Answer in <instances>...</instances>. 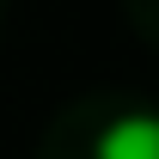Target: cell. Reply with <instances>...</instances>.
Returning a JSON list of instances; mask_svg holds the SVG:
<instances>
[{
  "mask_svg": "<svg viewBox=\"0 0 159 159\" xmlns=\"http://www.w3.org/2000/svg\"><path fill=\"white\" fill-rule=\"evenodd\" d=\"M92 159H159V116L153 110H122L98 129Z\"/></svg>",
  "mask_w": 159,
  "mask_h": 159,
  "instance_id": "cell-1",
  "label": "cell"
}]
</instances>
